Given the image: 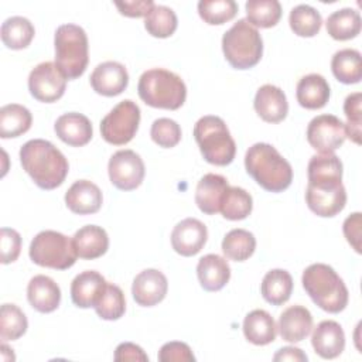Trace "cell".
<instances>
[{
    "instance_id": "7bdbcfd3",
    "label": "cell",
    "mask_w": 362,
    "mask_h": 362,
    "mask_svg": "<svg viewBox=\"0 0 362 362\" xmlns=\"http://www.w3.org/2000/svg\"><path fill=\"white\" fill-rule=\"evenodd\" d=\"M361 102H362L361 92L348 95L344 102V113L346 116V123H344L345 134L356 144H361V122H362Z\"/></svg>"
},
{
    "instance_id": "5b68a950",
    "label": "cell",
    "mask_w": 362,
    "mask_h": 362,
    "mask_svg": "<svg viewBox=\"0 0 362 362\" xmlns=\"http://www.w3.org/2000/svg\"><path fill=\"white\" fill-rule=\"evenodd\" d=\"M194 137L202 157L214 165H228L236 154V144L219 116H202L194 126Z\"/></svg>"
},
{
    "instance_id": "60d3db41",
    "label": "cell",
    "mask_w": 362,
    "mask_h": 362,
    "mask_svg": "<svg viewBox=\"0 0 362 362\" xmlns=\"http://www.w3.org/2000/svg\"><path fill=\"white\" fill-rule=\"evenodd\" d=\"M238 13V4L233 0H201L198 3L199 17L211 25H219L230 21Z\"/></svg>"
},
{
    "instance_id": "7dc6e473",
    "label": "cell",
    "mask_w": 362,
    "mask_h": 362,
    "mask_svg": "<svg viewBox=\"0 0 362 362\" xmlns=\"http://www.w3.org/2000/svg\"><path fill=\"white\" fill-rule=\"evenodd\" d=\"M119 13L126 17H146L153 8L154 3L151 0H133V1H115Z\"/></svg>"
},
{
    "instance_id": "ffe728a7",
    "label": "cell",
    "mask_w": 362,
    "mask_h": 362,
    "mask_svg": "<svg viewBox=\"0 0 362 362\" xmlns=\"http://www.w3.org/2000/svg\"><path fill=\"white\" fill-rule=\"evenodd\" d=\"M54 130L65 144L72 147H82L88 144L93 134L90 120L78 112L61 115L54 124Z\"/></svg>"
},
{
    "instance_id": "5bb4252c",
    "label": "cell",
    "mask_w": 362,
    "mask_h": 362,
    "mask_svg": "<svg viewBox=\"0 0 362 362\" xmlns=\"http://www.w3.org/2000/svg\"><path fill=\"white\" fill-rule=\"evenodd\" d=\"M208 239L206 226L195 218H185L178 222L171 232L173 249L185 257L201 252Z\"/></svg>"
},
{
    "instance_id": "603a6c76",
    "label": "cell",
    "mask_w": 362,
    "mask_h": 362,
    "mask_svg": "<svg viewBox=\"0 0 362 362\" xmlns=\"http://www.w3.org/2000/svg\"><path fill=\"white\" fill-rule=\"evenodd\" d=\"M27 298L34 310L47 314L58 308L61 301V290L51 277L37 274L27 286Z\"/></svg>"
},
{
    "instance_id": "681fc988",
    "label": "cell",
    "mask_w": 362,
    "mask_h": 362,
    "mask_svg": "<svg viewBox=\"0 0 362 362\" xmlns=\"http://www.w3.org/2000/svg\"><path fill=\"white\" fill-rule=\"evenodd\" d=\"M273 361H307V355L300 349V348H296V346H284L281 349H279L274 356H273Z\"/></svg>"
},
{
    "instance_id": "52a82bcc",
    "label": "cell",
    "mask_w": 362,
    "mask_h": 362,
    "mask_svg": "<svg viewBox=\"0 0 362 362\" xmlns=\"http://www.w3.org/2000/svg\"><path fill=\"white\" fill-rule=\"evenodd\" d=\"M222 51L232 68L249 69L262 58L263 40L246 18H240L223 34Z\"/></svg>"
},
{
    "instance_id": "4316f807",
    "label": "cell",
    "mask_w": 362,
    "mask_h": 362,
    "mask_svg": "<svg viewBox=\"0 0 362 362\" xmlns=\"http://www.w3.org/2000/svg\"><path fill=\"white\" fill-rule=\"evenodd\" d=\"M72 240L76 255L86 260L100 257L109 247V236L106 230L98 225L82 226L75 232Z\"/></svg>"
},
{
    "instance_id": "277c9868",
    "label": "cell",
    "mask_w": 362,
    "mask_h": 362,
    "mask_svg": "<svg viewBox=\"0 0 362 362\" xmlns=\"http://www.w3.org/2000/svg\"><path fill=\"white\" fill-rule=\"evenodd\" d=\"M137 92L146 105L157 109L177 110L187 99V86L181 76L164 68L144 71L139 79Z\"/></svg>"
},
{
    "instance_id": "bcb514c9",
    "label": "cell",
    "mask_w": 362,
    "mask_h": 362,
    "mask_svg": "<svg viewBox=\"0 0 362 362\" xmlns=\"http://www.w3.org/2000/svg\"><path fill=\"white\" fill-rule=\"evenodd\" d=\"M342 230L346 242L355 249L356 253H361V236H362V215L355 212L349 215L342 225Z\"/></svg>"
},
{
    "instance_id": "83f0119b",
    "label": "cell",
    "mask_w": 362,
    "mask_h": 362,
    "mask_svg": "<svg viewBox=\"0 0 362 362\" xmlns=\"http://www.w3.org/2000/svg\"><path fill=\"white\" fill-rule=\"evenodd\" d=\"M245 338L253 345H267L276 339L277 327L264 310H253L243 320Z\"/></svg>"
},
{
    "instance_id": "ee69618b",
    "label": "cell",
    "mask_w": 362,
    "mask_h": 362,
    "mask_svg": "<svg viewBox=\"0 0 362 362\" xmlns=\"http://www.w3.org/2000/svg\"><path fill=\"white\" fill-rule=\"evenodd\" d=\"M1 263L8 264L17 260L21 250V236L16 229L1 228L0 230Z\"/></svg>"
},
{
    "instance_id": "44dd1931",
    "label": "cell",
    "mask_w": 362,
    "mask_h": 362,
    "mask_svg": "<svg viewBox=\"0 0 362 362\" xmlns=\"http://www.w3.org/2000/svg\"><path fill=\"white\" fill-rule=\"evenodd\" d=\"M106 284L107 281L105 277L95 270H85L79 273L71 283L72 303L79 308L95 307Z\"/></svg>"
},
{
    "instance_id": "4dcf8cb0",
    "label": "cell",
    "mask_w": 362,
    "mask_h": 362,
    "mask_svg": "<svg viewBox=\"0 0 362 362\" xmlns=\"http://www.w3.org/2000/svg\"><path fill=\"white\" fill-rule=\"evenodd\" d=\"M331 71L334 76L345 85L358 83L362 79L361 52L354 48L337 51L331 59Z\"/></svg>"
},
{
    "instance_id": "74e56055",
    "label": "cell",
    "mask_w": 362,
    "mask_h": 362,
    "mask_svg": "<svg viewBox=\"0 0 362 362\" xmlns=\"http://www.w3.org/2000/svg\"><path fill=\"white\" fill-rule=\"evenodd\" d=\"M178 21L173 8L161 4H154L144 17V27L147 33L157 38H167L177 30Z\"/></svg>"
},
{
    "instance_id": "d4e9b609",
    "label": "cell",
    "mask_w": 362,
    "mask_h": 362,
    "mask_svg": "<svg viewBox=\"0 0 362 362\" xmlns=\"http://www.w3.org/2000/svg\"><path fill=\"white\" fill-rule=\"evenodd\" d=\"M197 274L201 287L206 291H219L230 279V267L219 255H205L197 264Z\"/></svg>"
},
{
    "instance_id": "ab89813d",
    "label": "cell",
    "mask_w": 362,
    "mask_h": 362,
    "mask_svg": "<svg viewBox=\"0 0 362 362\" xmlns=\"http://www.w3.org/2000/svg\"><path fill=\"white\" fill-rule=\"evenodd\" d=\"M28 321L16 304H3L0 311V338L3 342L16 341L25 334Z\"/></svg>"
},
{
    "instance_id": "6da1fadb",
    "label": "cell",
    "mask_w": 362,
    "mask_h": 362,
    "mask_svg": "<svg viewBox=\"0 0 362 362\" xmlns=\"http://www.w3.org/2000/svg\"><path fill=\"white\" fill-rule=\"evenodd\" d=\"M23 170L41 189L59 187L68 174L69 165L65 156L48 140L33 139L20 148Z\"/></svg>"
},
{
    "instance_id": "484cf974",
    "label": "cell",
    "mask_w": 362,
    "mask_h": 362,
    "mask_svg": "<svg viewBox=\"0 0 362 362\" xmlns=\"http://www.w3.org/2000/svg\"><path fill=\"white\" fill-rule=\"evenodd\" d=\"M329 85L327 79L320 74L304 75L296 88V98L300 106L315 110L321 109L329 100Z\"/></svg>"
},
{
    "instance_id": "d6986e66",
    "label": "cell",
    "mask_w": 362,
    "mask_h": 362,
    "mask_svg": "<svg viewBox=\"0 0 362 362\" xmlns=\"http://www.w3.org/2000/svg\"><path fill=\"white\" fill-rule=\"evenodd\" d=\"M311 345L315 354L324 359L339 356L345 348V334L342 327L332 320L321 321L313 331Z\"/></svg>"
},
{
    "instance_id": "1f68e13d",
    "label": "cell",
    "mask_w": 362,
    "mask_h": 362,
    "mask_svg": "<svg viewBox=\"0 0 362 362\" xmlns=\"http://www.w3.org/2000/svg\"><path fill=\"white\" fill-rule=\"evenodd\" d=\"M361 16L355 8H339L328 16L327 33L337 41L355 38L361 33Z\"/></svg>"
},
{
    "instance_id": "f1b7e54d",
    "label": "cell",
    "mask_w": 362,
    "mask_h": 362,
    "mask_svg": "<svg viewBox=\"0 0 362 362\" xmlns=\"http://www.w3.org/2000/svg\"><path fill=\"white\" fill-rule=\"evenodd\" d=\"M260 291L267 303L281 305L288 301L293 293V277L287 270L273 269L264 274Z\"/></svg>"
},
{
    "instance_id": "ac0fdd59",
    "label": "cell",
    "mask_w": 362,
    "mask_h": 362,
    "mask_svg": "<svg viewBox=\"0 0 362 362\" xmlns=\"http://www.w3.org/2000/svg\"><path fill=\"white\" fill-rule=\"evenodd\" d=\"M103 195L100 188L88 180L75 181L65 194L68 209L78 215L95 214L100 209Z\"/></svg>"
},
{
    "instance_id": "b9f144b4",
    "label": "cell",
    "mask_w": 362,
    "mask_h": 362,
    "mask_svg": "<svg viewBox=\"0 0 362 362\" xmlns=\"http://www.w3.org/2000/svg\"><path fill=\"white\" fill-rule=\"evenodd\" d=\"M150 136L157 146L171 148L177 146L181 140V127L173 119L160 117L153 122Z\"/></svg>"
},
{
    "instance_id": "9c48e42d",
    "label": "cell",
    "mask_w": 362,
    "mask_h": 362,
    "mask_svg": "<svg viewBox=\"0 0 362 362\" xmlns=\"http://www.w3.org/2000/svg\"><path fill=\"white\" fill-rule=\"evenodd\" d=\"M305 202L310 211L322 218L338 215L346 204V191L342 178H313L308 180Z\"/></svg>"
},
{
    "instance_id": "cb8c5ba5",
    "label": "cell",
    "mask_w": 362,
    "mask_h": 362,
    "mask_svg": "<svg viewBox=\"0 0 362 362\" xmlns=\"http://www.w3.org/2000/svg\"><path fill=\"white\" fill-rule=\"evenodd\" d=\"M228 187V180L223 175L205 174L197 184L195 204L206 215L218 214Z\"/></svg>"
},
{
    "instance_id": "d6a6232c",
    "label": "cell",
    "mask_w": 362,
    "mask_h": 362,
    "mask_svg": "<svg viewBox=\"0 0 362 362\" xmlns=\"http://www.w3.org/2000/svg\"><path fill=\"white\" fill-rule=\"evenodd\" d=\"M35 34L31 21L21 16L8 17L1 24V41L10 49H23L30 45Z\"/></svg>"
},
{
    "instance_id": "f35d334b",
    "label": "cell",
    "mask_w": 362,
    "mask_h": 362,
    "mask_svg": "<svg viewBox=\"0 0 362 362\" xmlns=\"http://www.w3.org/2000/svg\"><path fill=\"white\" fill-rule=\"evenodd\" d=\"M93 308L102 320H119L126 311V298L122 288L113 283H107Z\"/></svg>"
},
{
    "instance_id": "7a4b0ae2",
    "label": "cell",
    "mask_w": 362,
    "mask_h": 362,
    "mask_svg": "<svg viewBox=\"0 0 362 362\" xmlns=\"http://www.w3.org/2000/svg\"><path fill=\"white\" fill-rule=\"evenodd\" d=\"M247 174L266 191L281 192L293 181L290 163L267 143H255L245 154Z\"/></svg>"
},
{
    "instance_id": "7c38bea8",
    "label": "cell",
    "mask_w": 362,
    "mask_h": 362,
    "mask_svg": "<svg viewBox=\"0 0 362 362\" xmlns=\"http://www.w3.org/2000/svg\"><path fill=\"white\" fill-rule=\"evenodd\" d=\"M110 182L122 191L136 189L144 178V163L133 150L116 151L107 164Z\"/></svg>"
},
{
    "instance_id": "f6af8a7d",
    "label": "cell",
    "mask_w": 362,
    "mask_h": 362,
    "mask_svg": "<svg viewBox=\"0 0 362 362\" xmlns=\"http://www.w3.org/2000/svg\"><path fill=\"white\" fill-rule=\"evenodd\" d=\"M158 361L161 362H194L195 356L185 342L171 341L164 344L158 351Z\"/></svg>"
},
{
    "instance_id": "7402d4cb",
    "label": "cell",
    "mask_w": 362,
    "mask_h": 362,
    "mask_svg": "<svg viewBox=\"0 0 362 362\" xmlns=\"http://www.w3.org/2000/svg\"><path fill=\"white\" fill-rule=\"evenodd\" d=\"M280 337L287 342H300L313 329V315L303 305H290L279 317Z\"/></svg>"
},
{
    "instance_id": "9a60e30c",
    "label": "cell",
    "mask_w": 362,
    "mask_h": 362,
    "mask_svg": "<svg viewBox=\"0 0 362 362\" xmlns=\"http://www.w3.org/2000/svg\"><path fill=\"white\" fill-rule=\"evenodd\" d=\"M167 277L157 269H146L140 272L132 286L134 301L141 307H153L161 303L167 294Z\"/></svg>"
},
{
    "instance_id": "ba28073f",
    "label": "cell",
    "mask_w": 362,
    "mask_h": 362,
    "mask_svg": "<svg viewBox=\"0 0 362 362\" xmlns=\"http://www.w3.org/2000/svg\"><path fill=\"white\" fill-rule=\"evenodd\" d=\"M28 253L35 264L55 270L69 269L78 257L74 240L57 230L37 233L31 240Z\"/></svg>"
},
{
    "instance_id": "836d02e7",
    "label": "cell",
    "mask_w": 362,
    "mask_h": 362,
    "mask_svg": "<svg viewBox=\"0 0 362 362\" xmlns=\"http://www.w3.org/2000/svg\"><path fill=\"white\" fill-rule=\"evenodd\" d=\"M256 249V238L246 229H232L222 240V252L229 260L245 262Z\"/></svg>"
},
{
    "instance_id": "f546056e",
    "label": "cell",
    "mask_w": 362,
    "mask_h": 362,
    "mask_svg": "<svg viewBox=\"0 0 362 362\" xmlns=\"http://www.w3.org/2000/svg\"><path fill=\"white\" fill-rule=\"evenodd\" d=\"M33 116L30 110L18 103H8L0 109V137H18L30 130Z\"/></svg>"
},
{
    "instance_id": "8fae6325",
    "label": "cell",
    "mask_w": 362,
    "mask_h": 362,
    "mask_svg": "<svg viewBox=\"0 0 362 362\" xmlns=\"http://www.w3.org/2000/svg\"><path fill=\"white\" fill-rule=\"evenodd\" d=\"M66 78L55 62L45 61L34 66L28 75V90L34 99L52 103L62 98L66 88Z\"/></svg>"
},
{
    "instance_id": "8d00e7d4",
    "label": "cell",
    "mask_w": 362,
    "mask_h": 362,
    "mask_svg": "<svg viewBox=\"0 0 362 362\" xmlns=\"http://www.w3.org/2000/svg\"><path fill=\"white\" fill-rule=\"evenodd\" d=\"M288 24L298 37H314L321 30L322 18L314 7L308 4H298L291 8Z\"/></svg>"
},
{
    "instance_id": "3957f363",
    "label": "cell",
    "mask_w": 362,
    "mask_h": 362,
    "mask_svg": "<svg viewBox=\"0 0 362 362\" xmlns=\"http://www.w3.org/2000/svg\"><path fill=\"white\" fill-rule=\"evenodd\" d=\"M310 298L324 311L337 314L348 304V288L337 272L325 263L310 264L301 277Z\"/></svg>"
},
{
    "instance_id": "d590c367",
    "label": "cell",
    "mask_w": 362,
    "mask_h": 362,
    "mask_svg": "<svg viewBox=\"0 0 362 362\" xmlns=\"http://www.w3.org/2000/svg\"><path fill=\"white\" fill-rule=\"evenodd\" d=\"M247 21L256 28L274 27L281 17V6L277 0H249L245 4Z\"/></svg>"
},
{
    "instance_id": "2e32d148",
    "label": "cell",
    "mask_w": 362,
    "mask_h": 362,
    "mask_svg": "<svg viewBox=\"0 0 362 362\" xmlns=\"http://www.w3.org/2000/svg\"><path fill=\"white\" fill-rule=\"evenodd\" d=\"M89 81L96 93L102 96H116L127 88L129 74L123 64L106 61L93 69Z\"/></svg>"
},
{
    "instance_id": "8992f818",
    "label": "cell",
    "mask_w": 362,
    "mask_h": 362,
    "mask_svg": "<svg viewBox=\"0 0 362 362\" xmlns=\"http://www.w3.org/2000/svg\"><path fill=\"white\" fill-rule=\"evenodd\" d=\"M55 64L68 81L79 78L89 61L88 35L76 24H62L54 37Z\"/></svg>"
},
{
    "instance_id": "4fadbf2b",
    "label": "cell",
    "mask_w": 362,
    "mask_h": 362,
    "mask_svg": "<svg viewBox=\"0 0 362 362\" xmlns=\"http://www.w3.org/2000/svg\"><path fill=\"white\" fill-rule=\"evenodd\" d=\"M307 141L318 153H334L345 139V124L334 115H318L307 126Z\"/></svg>"
},
{
    "instance_id": "e575fe53",
    "label": "cell",
    "mask_w": 362,
    "mask_h": 362,
    "mask_svg": "<svg viewBox=\"0 0 362 362\" xmlns=\"http://www.w3.org/2000/svg\"><path fill=\"white\" fill-rule=\"evenodd\" d=\"M253 208L252 195L240 187H228L221 202L219 212L225 219L240 221L250 215Z\"/></svg>"
},
{
    "instance_id": "c3c4849f",
    "label": "cell",
    "mask_w": 362,
    "mask_h": 362,
    "mask_svg": "<svg viewBox=\"0 0 362 362\" xmlns=\"http://www.w3.org/2000/svg\"><path fill=\"white\" fill-rule=\"evenodd\" d=\"M115 361L124 362V361H140L147 362L148 356L144 354L143 348L133 344V342H122L117 345L115 351Z\"/></svg>"
},
{
    "instance_id": "30bf717a",
    "label": "cell",
    "mask_w": 362,
    "mask_h": 362,
    "mask_svg": "<svg viewBox=\"0 0 362 362\" xmlns=\"http://www.w3.org/2000/svg\"><path fill=\"white\" fill-rule=\"evenodd\" d=\"M140 123V107L130 99L117 103L100 122L103 140L113 146H123L136 136Z\"/></svg>"
},
{
    "instance_id": "e0dca14e",
    "label": "cell",
    "mask_w": 362,
    "mask_h": 362,
    "mask_svg": "<svg viewBox=\"0 0 362 362\" xmlns=\"http://www.w3.org/2000/svg\"><path fill=\"white\" fill-rule=\"evenodd\" d=\"M255 110L267 123H280L288 113V103L284 92L274 85L260 86L255 95Z\"/></svg>"
}]
</instances>
